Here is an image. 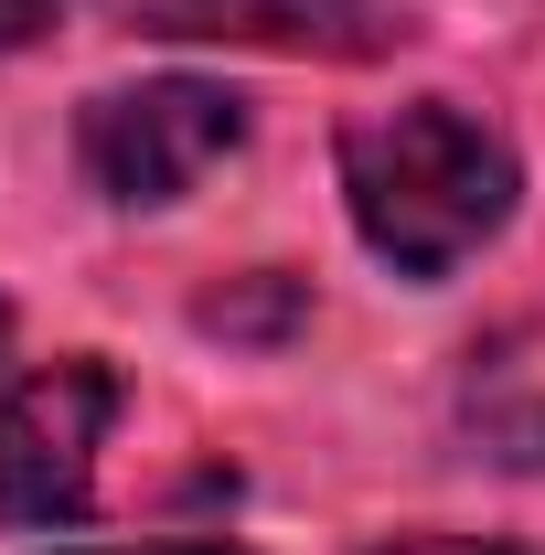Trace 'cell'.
Masks as SVG:
<instances>
[{
  "label": "cell",
  "mask_w": 545,
  "mask_h": 555,
  "mask_svg": "<svg viewBox=\"0 0 545 555\" xmlns=\"http://www.w3.org/2000/svg\"><path fill=\"white\" fill-rule=\"evenodd\" d=\"M514 150L503 129H481L471 107L449 96H417V107H364L342 129V204H353V235L385 257L396 278H449L471 268L481 246L514 224Z\"/></svg>",
  "instance_id": "cell-1"
},
{
  "label": "cell",
  "mask_w": 545,
  "mask_h": 555,
  "mask_svg": "<svg viewBox=\"0 0 545 555\" xmlns=\"http://www.w3.org/2000/svg\"><path fill=\"white\" fill-rule=\"evenodd\" d=\"M75 150H86V182H97L107 204H182L214 160L246 150V96L214 86V75L107 86V96L75 118Z\"/></svg>",
  "instance_id": "cell-2"
},
{
  "label": "cell",
  "mask_w": 545,
  "mask_h": 555,
  "mask_svg": "<svg viewBox=\"0 0 545 555\" xmlns=\"http://www.w3.org/2000/svg\"><path fill=\"white\" fill-rule=\"evenodd\" d=\"M107 416H118V374L97 352L22 374L0 406V524H86Z\"/></svg>",
  "instance_id": "cell-3"
},
{
  "label": "cell",
  "mask_w": 545,
  "mask_h": 555,
  "mask_svg": "<svg viewBox=\"0 0 545 555\" xmlns=\"http://www.w3.org/2000/svg\"><path fill=\"white\" fill-rule=\"evenodd\" d=\"M139 33L161 43H268V54H321V65H375L417 22L396 0H139Z\"/></svg>",
  "instance_id": "cell-4"
},
{
  "label": "cell",
  "mask_w": 545,
  "mask_h": 555,
  "mask_svg": "<svg viewBox=\"0 0 545 555\" xmlns=\"http://www.w3.org/2000/svg\"><path fill=\"white\" fill-rule=\"evenodd\" d=\"M300 310V288L278 278V288H257V299H204V332H268V321H289Z\"/></svg>",
  "instance_id": "cell-5"
},
{
  "label": "cell",
  "mask_w": 545,
  "mask_h": 555,
  "mask_svg": "<svg viewBox=\"0 0 545 555\" xmlns=\"http://www.w3.org/2000/svg\"><path fill=\"white\" fill-rule=\"evenodd\" d=\"M75 0H0V54H33V43H54L65 33Z\"/></svg>",
  "instance_id": "cell-6"
},
{
  "label": "cell",
  "mask_w": 545,
  "mask_h": 555,
  "mask_svg": "<svg viewBox=\"0 0 545 555\" xmlns=\"http://www.w3.org/2000/svg\"><path fill=\"white\" fill-rule=\"evenodd\" d=\"M375 555H524V545H471V534H396V545Z\"/></svg>",
  "instance_id": "cell-7"
},
{
  "label": "cell",
  "mask_w": 545,
  "mask_h": 555,
  "mask_svg": "<svg viewBox=\"0 0 545 555\" xmlns=\"http://www.w3.org/2000/svg\"><path fill=\"white\" fill-rule=\"evenodd\" d=\"M118 555H246V545H225V534H182V545H118Z\"/></svg>",
  "instance_id": "cell-8"
},
{
  "label": "cell",
  "mask_w": 545,
  "mask_h": 555,
  "mask_svg": "<svg viewBox=\"0 0 545 555\" xmlns=\"http://www.w3.org/2000/svg\"><path fill=\"white\" fill-rule=\"evenodd\" d=\"M0 343H11V310H0Z\"/></svg>",
  "instance_id": "cell-9"
}]
</instances>
